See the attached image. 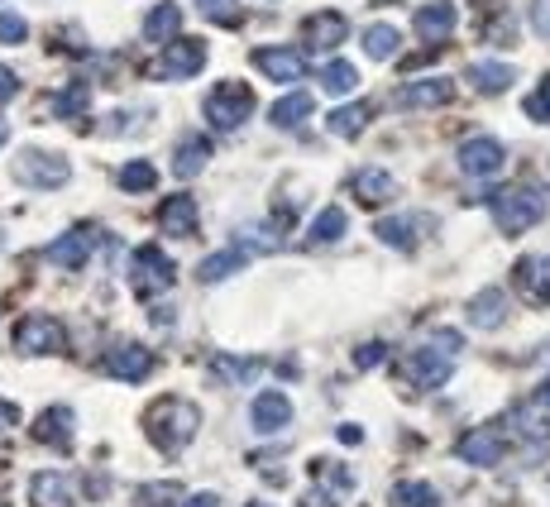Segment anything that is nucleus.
<instances>
[{
	"label": "nucleus",
	"mask_w": 550,
	"mask_h": 507,
	"mask_svg": "<svg viewBox=\"0 0 550 507\" xmlns=\"http://www.w3.org/2000/svg\"><path fill=\"white\" fill-rule=\"evenodd\" d=\"M197 426H201V412L192 402H182V397H163V402H154V412H149V436L163 450H182V445L197 436Z\"/></svg>",
	"instance_id": "obj_1"
},
{
	"label": "nucleus",
	"mask_w": 550,
	"mask_h": 507,
	"mask_svg": "<svg viewBox=\"0 0 550 507\" xmlns=\"http://www.w3.org/2000/svg\"><path fill=\"white\" fill-rule=\"evenodd\" d=\"M201 115H206L211 130H240L244 120L254 115V91L244 87V82H220V87L201 101Z\"/></svg>",
	"instance_id": "obj_2"
},
{
	"label": "nucleus",
	"mask_w": 550,
	"mask_h": 507,
	"mask_svg": "<svg viewBox=\"0 0 550 507\" xmlns=\"http://www.w3.org/2000/svg\"><path fill=\"white\" fill-rule=\"evenodd\" d=\"M550 211V201L541 187H507L503 197L493 201V216H498V225H503L507 235H522V230H531V225L541 221Z\"/></svg>",
	"instance_id": "obj_3"
},
{
	"label": "nucleus",
	"mask_w": 550,
	"mask_h": 507,
	"mask_svg": "<svg viewBox=\"0 0 550 507\" xmlns=\"http://www.w3.org/2000/svg\"><path fill=\"white\" fill-rule=\"evenodd\" d=\"M177 278V268L173 259H163L154 244H144V249H134V259H130V283L139 297H158V292H168Z\"/></svg>",
	"instance_id": "obj_4"
},
{
	"label": "nucleus",
	"mask_w": 550,
	"mask_h": 507,
	"mask_svg": "<svg viewBox=\"0 0 550 507\" xmlns=\"http://www.w3.org/2000/svg\"><path fill=\"white\" fill-rule=\"evenodd\" d=\"M460 350V335H436V350L431 345H421L412 359H407V374L417 378V383H426V388H440L445 378H450V359L445 354Z\"/></svg>",
	"instance_id": "obj_5"
},
{
	"label": "nucleus",
	"mask_w": 550,
	"mask_h": 507,
	"mask_svg": "<svg viewBox=\"0 0 550 507\" xmlns=\"http://www.w3.org/2000/svg\"><path fill=\"white\" fill-rule=\"evenodd\" d=\"M15 177H20L24 187H63L67 158L48 154V149H24V154L15 158Z\"/></svg>",
	"instance_id": "obj_6"
},
{
	"label": "nucleus",
	"mask_w": 550,
	"mask_h": 507,
	"mask_svg": "<svg viewBox=\"0 0 550 507\" xmlns=\"http://www.w3.org/2000/svg\"><path fill=\"white\" fill-rule=\"evenodd\" d=\"M15 350L20 354H58L63 350V326L53 316H24L15 326Z\"/></svg>",
	"instance_id": "obj_7"
},
{
	"label": "nucleus",
	"mask_w": 550,
	"mask_h": 507,
	"mask_svg": "<svg viewBox=\"0 0 550 507\" xmlns=\"http://www.w3.org/2000/svg\"><path fill=\"white\" fill-rule=\"evenodd\" d=\"M503 163H507V149L498 139H488V134H474V139L460 144V168L469 177H493Z\"/></svg>",
	"instance_id": "obj_8"
},
{
	"label": "nucleus",
	"mask_w": 550,
	"mask_h": 507,
	"mask_svg": "<svg viewBox=\"0 0 550 507\" xmlns=\"http://www.w3.org/2000/svg\"><path fill=\"white\" fill-rule=\"evenodd\" d=\"M201 67H206V44H201V39H173V44L163 48V58H158V72L173 77V82L197 77Z\"/></svg>",
	"instance_id": "obj_9"
},
{
	"label": "nucleus",
	"mask_w": 550,
	"mask_h": 507,
	"mask_svg": "<svg viewBox=\"0 0 550 507\" xmlns=\"http://www.w3.org/2000/svg\"><path fill=\"white\" fill-rule=\"evenodd\" d=\"M254 67L273 82H297L307 72V58L297 48H254Z\"/></svg>",
	"instance_id": "obj_10"
},
{
	"label": "nucleus",
	"mask_w": 550,
	"mask_h": 507,
	"mask_svg": "<svg viewBox=\"0 0 550 507\" xmlns=\"http://www.w3.org/2000/svg\"><path fill=\"white\" fill-rule=\"evenodd\" d=\"M106 369L115 378H125V383H139V378H149V369H154V354L144 350V345H134V340H125V345H115L106 354Z\"/></svg>",
	"instance_id": "obj_11"
},
{
	"label": "nucleus",
	"mask_w": 550,
	"mask_h": 507,
	"mask_svg": "<svg viewBox=\"0 0 550 507\" xmlns=\"http://www.w3.org/2000/svg\"><path fill=\"white\" fill-rule=\"evenodd\" d=\"M503 455H507L503 436H498V431H488V426H484V431H469V436L460 441V460L464 464H479V469H493Z\"/></svg>",
	"instance_id": "obj_12"
},
{
	"label": "nucleus",
	"mask_w": 550,
	"mask_h": 507,
	"mask_svg": "<svg viewBox=\"0 0 550 507\" xmlns=\"http://www.w3.org/2000/svg\"><path fill=\"white\" fill-rule=\"evenodd\" d=\"M249 421H254V431L273 436V431H283L287 421H292V402L283 393H259L254 407H249Z\"/></svg>",
	"instance_id": "obj_13"
},
{
	"label": "nucleus",
	"mask_w": 550,
	"mask_h": 507,
	"mask_svg": "<svg viewBox=\"0 0 550 507\" xmlns=\"http://www.w3.org/2000/svg\"><path fill=\"white\" fill-rule=\"evenodd\" d=\"M417 34L426 44H445L455 34V5L450 0H436V5H421L417 10Z\"/></svg>",
	"instance_id": "obj_14"
},
{
	"label": "nucleus",
	"mask_w": 550,
	"mask_h": 507,
	"mask_svg": "<svg viewBox=\"0 0 550 507\" xmlns=\"http://www.w3.org/2000/svg\"><path fill=\"white\" fill-rule=\"evenodd\" d=\"M34 441L53 445V450H72V407H48L44 417L34 421Z\"/></svg>",
	"instance_id": "obj_15"
},
{
	"label": "nucleus",
	"mask_w": 550,
	"mask_h": 507,
	"mask_svg": "<svg viewBox=\"0 0 550 507\" xmlns=\"http://www.w3.org/2000/svg\"><path fill=\"white\" fill-rule=\"evenodd\" d=\"M91 240H96V235H91L87 225H77V230H67L63 240H53V244H48V259H53L58 268H77V264H87V259H91Z\"/></svg>",
	"instance_id": "obj_16"
},
{
	"label": "nucleus",
	"mask_w": 550,
	"mask_h": 507,
	"mask_svg": "<svg viewBox=\"0 0 550 507\" xmlns=\"http://www.w3.org/2000/svg\"><path fill=\"white\" fill-rule=\"evenodd\" d=\"M158 225H163V235L187 240V235L197 230V201L192 197H168L163 201V211H158Z\"/></svg>",
	"instance_id": "obj_17"
},
{
	"label": "nucleus",
	"mask_w": 550,
	"mask_h": 507,
	"mask_svg": "<svg viewBox=\"0 0 550 507\" xmlns=\"http://www.w3.org/2000/svg\"><path fill=\"white\" fill-rule=\"evenodd\" d=\"M345 34H350V24H345V15H335V10H326V15H311V20H307V44L311 48L345 44Z\"/></svg>",
	"instance_id": "obj_18"
},
{
	"label": "nucleus",
	"mask_w": 550,
	"mask_h": 507,
	"mask_svg": "<svg viewBox=\"0 0 550 507\" xmlns=\"http://www.w3.org/2000/svg\"><path fill=\"white\" fill-rule=\"evenodd\" d=\"M503 316H507V292H498V287H488V292H479L469 302V326H479V331H493Z\"/></svg>",
	"instance_id": "obj_19"
},
{
	"label": "nucleus",
	"mask_w": 550,
	"mask_h": 507,
	"mask_svg": "<svg viewBox=\"0 0 550 507\" xmlns=\"http://www.w3.org/2000/svg\"><path fill=\"white\" fill-rule=\"evenodd\" d=\"M311 111H316V96H307V91H292V96H283V101L268 111V120H273V130H292V125H302Z\"/></svg>",
	"instance_id": "obj_20"
},
{
	"label": "nucleus",
	"mask_w": 550,
	"mask_h": 507,
	"mask_svg": "<svg viewBox=\"0 0 550 507\" xmlns=\"http://www.w3.org/2000/svg\"><path fill=\"white\" fill-rule=\"evenodd\" d=\"M350 187L359 201H388L397 192L393 173H383V168H359V173L350 177Z\"/></svg>",
	"instance_id": "obj_21"
},
{
	"label": "nucleus",
	"mask_w": 550,
	"mask_h": 507,
	"mask_svg": "<svg viewBox=\"0 0 550 507\" xmlns=\"http://www.w3.org/2000/svg\"><path fill=\"white\" fill-rule=\"evenodd\" d=\"M450 96H455V82L436 77V82H417V87H402V91H397V106H445Z\"/></svg>",
	"instance_id": "obj_22"
},
{
	"label": "nucleus",
	"mask_w": 550,
	"mask_h": 507,
	"mask_svg": "<svg viewBox=\"0 0 550 507\" xmlns=\"http://www.w3.org/2000/svg\"><path fill=\"white\" fill-rule=\"evenodd\" d=\"M517 82L512 63H469V87L474 91H507Z\"/></svg>",
	"instance_id": "obj_23"
},
{
	"label": "nucleus",
	"mask_w": 550,
	"mask_h": 507,
	"mask_svg": "<svg viewBox=\"0 0 550 507\" xmlns=\"http://www.w3.org/2000/svg\"><path fill=\"white\" fill-rule=\"evenodd\" d=\"M177 24H182V10H177L173 0H163L149 10V20H144V39L158 44V39H177Z\"/></svg>",
	"instance_id": "obj_24"
},
{
	"label": "nucleus",
	"mask_w": 550,
	"mask_h": 507,
	"mask_svg": "<svg viewBox=\"0 0 550 507\" xmlns=\"http://www.w3.org/2000/svg\"><path fill=\"white\" fill-rule=\"evenodd\" d=\"M240 268H244L240 249H220V254H211V259L197 264V283H220V278H230V273H240Z\"/></svg>",
	"instance_id": "obj_25"
},
{
	"label": "nucleus",
	"mask_w": 550,
	"mask_h": 507,
	"mask_svg": "<svg viewBox=\"0 0 550 507\" xmlns=\"http://www.w3.org/2000/svg\"><path fill=\"white\" fill-rule=\"evenodd\" d=\"M522 292H531L536 302H550V254H531L522 264Z\"/></svg>",
	"instance_id": "obj_26"
},
{
	"label": "nucleus",
	"mask_w": 550,
	"mask_h": 507,
	"mask_svg": "<svg viewBox=\"0 0 550 507\" xmlns=\"http://www.w3.org/2000/svg\"><path fill=\"white\" fill-rule=\"evenodd\" d=\"M397 48H402V34H397L393 24H369V29H364V53H369V58L383 63V58H393Z\"/></svg>",
	"instance_id": "obj_27"
},
{
	"label": "nucleus",
	"mask_w": 550,
	"mask_h": 507,
	"mask_svg": "<svg viewBox=\"0 0 550 507\" xmlns=\"http://www.w3.org/2000/svg\"><path fill=\"white\" fill-rule=\"evenodd\" d=\"M345 225H350V216H345L340 206H326V211L311 221L307 240H311V244H330V240H340V235H345Z\"/></svg>",
	"instance_id": "obj_28"
},
{
	"label": "nucleus",
	"mask_w": 550,
	"mask_h": 507,
	"mask_svg": "<svg viewBox=\"0 0 550 507\" xmlns=\"http://www.w3.org/2000/svg\"><path fill=\"white\" fill-rule=\"evenodd\" d=\"M206 163H211V144H206V139H187V144L177 149V158H173L177 177H197Z\"/></svg>",
	"instance_id": "obj_29"
},
{
	"label": "nucleus",
	"mask_w": 550,
	"mask_h": 507,
	"mask_svg": "<svg viewBox=\"0 0 550 507\" xmlns=\"http://www.w3.org/2000/svg\"><path fill=\"white\" fill-rule=\"evenodd\" d=\"M378 240L383 244H393V249H412L417 244V221L412 216H393V221H378Z\"/></svg>",
	"instance_id": "obj_30"
},
{
	"label": "nucleus",
	"mask_w": 550,
	"mask_h": 507,
	"mask_svg": "<svg viewBox=\"0 0 550 507\" xmlns=\"http://www.w3.org/2000/svg\"><path fill=\"white\" fill-rule=\"evenodd\" d=\"M388 503L393 507H436V488L421 484V479H407V484H393Z\"/></svg>",
	"instance_id": "obj_31"
},
{
	"label": "nucleus",
	"mask_w": 550,
	"mask_h": 507,
	"mask_svg": "<svg viewBox=\"0 0 550 507\" xmlns=\"http://www.w3.org/2000/svg\"><path fill=\"white\" fill-rule=\"evenodd\" d=\"M512 426H522V431L531 436V445H536V450H541V445L550 450V421H546V407H522V412L512 417Z\"/></svg>",
	"instance_id": "obj_32"
},
{
	"label": "nucleus",
	"mask_w": 550,
	"mask_h": 507,
	"mask_svg": "<svg viewBox=\"0 0 550 507\" xmlns=\"http://www.w3.org/2000/svg\"><path fill=\"white\" fill-rule=\"evenodd\" d=\"M29 498H34V507H63L67 479H63V474H39L34 488H29Z\"/></svg>",
	"instance_id": "obj_33"
},
{
	"label": "nucleus",
	"mask_w": 550,
	"mask_h": 507,
	"mask_svg": "<svg viewBox=\"0 0 550 507\" xmlns=\"http://www.w3.org/2000/svg\"><path fill=\"white\" fill-rule=\"evenodd\" d=\"M87 101H91V87H87V77H77L72 87H63L58 96H53V115H77V111H87Z\"/></svg>",
	"instance_id": "obj_34"
},
{
	"label": "nucleus",
	"mask_w": 550,
	"mask_h": 507,
	"mask_svg": "<svg viewBox=\"0 0 550 507\" xmlns=\"http://www.w3.org/2000/svg\"><path fill=\"white\" fill-rule=\"evenodd\" d=\"M321 87H326L330 96H345V91L359 87V72H354V63H330L326 72H321Z\"/></svg>",
	"instance_id": "obj_35"
},
{
	"label": "nucleus",
	"mask_w": 550,
	"mask_h": 507,
	"mask_svg": "<svg viewBox=\"0 0 550 507\" xmlns=\"http://www.w3.org/2000/svg\"><path fill=\"white\" fill-rule=\"evenodd\" d=\"M216 369L225 383H254L259 378V359H230V354H220Z\"/></svg>",
	"instance_id": "obj_36"
},
{
	"label": "nucleus",
	"mask_w": 550,
	"mask_h": 507,
	"mask_svg": "<svg viewBox=\"0 0 550 507\" xmlns=\"http://www.w3.org/2000/svg\"><path fill=\"white\" fill-rule=\"evenodd\" d=\"M154 163H144V158H139V163H125V168H120V187H125V192H149V187H154Z\"/></svg>",
	"instance_id": "obj_37"
},
{
	"label": "nucleus",
	"mask_w": 550,
	"mask_h": 507,
	"mask_svg": "<svg viewBox=\"0 0 550 507\" xmlns=\"http://www.w3.org/2000/svg\"><path fill=\"white\" fill-rule=\"evenodd\" d=\"M330 134H359L364 125H369V111L364 106H345V111H330Z\"/></svg>",
	"instance_id": "obj_38"
},
{
	"label": "nucleus",
	"mask_w": 550,
	"mask_h": 507,
	"mask_svg": "<svg viewBox=\"0 0 550 507\" xmlns=\"http://www.w3.org/2000/svg\"><path fill=\"white\" fill-rule=\"evenodd\" d=\"M235 244H240V254H249V249H273V244H278V230L244 225V230H235Z\"/></svg>",
	"instance_id": "obj_39"
},
{
	"label": "nucleus",
	"mask_w": 550,
	"mask_h": 507,
	"mask_svg": "<svg viewBox=\"0 0 550 507\" xmlns=\"http://www.w3.org/2000/svg\"><path fill=\"white\" fill-rule=\"evenodd\" d=\"M201 5V15L206 20H216V24H235L240 20V0H197Z\"/></svg>",
	"instance_id": "obj_40"
},
{
	"label": "nucleus",
	"mask_w": 550,
	"mask_h": 507,
	"mask_svg": "<svg viewBox=\"0 0 550 507\" xmlns=\"http://www.w3.org/2000/svg\"><path fill=\"white\" fill-rule=\"evenodd\" d=\"M24 39H29V24H24V15L5 10V15H0V44H24Z\"/></svg>",
	"instance_id": "obj_41"
},
{
	"label": "nucleus",
	"mask_w": 550,
	"mask_h": 507,
	"mask_svg": "<svg viewBox=\"0 0 550 507\" xmlns=\"http://www.w3.org/2000/svg\"><path fill=\"white\" fill-rule=\"evenodd\" d=\"M527 115H531V120H541V125H550V77H546V82H541L536 91H531Z\"/></svg>",
	"instance_id": "obj_42"
},
{
	"label": "nucleus",
	"mask_w": 550,
	"mask_h": 507,
	"mask_svg": "<svg viewBox=\"0 0 550 507\" xmlns=\"http://www.w3.org/2000/svg\"><path fill=\"white\" fill-rule=\"evenodd\" d=\"M531 29H536V39L550 44V0H531Z\"/></svg>",
	"instance_id": "obj_43"
},
{
	"label": "nucleus",
	"mask_w": 550,
	"mask_h": 507,
	"mask_svg": "<svg viewBox=\"0 0 550 507\" xmlns=\"http://www.w3.org/2000/svg\"><path fill=\"white\" fill-rule=\"evenodd\" d=\"M383 354H388V345H383V340H374V345H359V350H354V364H359V369H374Z\"/></svg>",
	"instance_id": "obj_44"
},
{
	"label": "nucleus",
	"mask_w": 550,
	"mask_h": 507,
	"mask_svg": "<svg viewBox=\"0 0 550 507\" xmlns=\"http://www.w3.org/2000/svg\"><path fill=\"white\" fill-rule=\"evenodd\" d=\"M15 91H20V77H15L10 67H0V106H5V101H10Z\"/></svg>",
	"instance_id": "obj_45"
},
{
	"label": "nucleus",
	"mask_w": 550,
	"mask_h": 507,
	"mask_svg": "<svg viewBox=\"0 0 550 507\" xmlns=\"http://www.w3.org/2000/svg\"><path fill=\"white\" fill-rule=\"evenodd\" d=\"M20 421V407L15 402H0V426H15Z\"/></svg>",
	"instance_id": "obj_46"
},
{
	"label": "nucleus",
	"mask_w": 550,
	"mask_h": 507,
	"mask_svg": "<svg viewBox=\"0 0 550 507\" xmlns=\"http://www.w3.org/2000/svg\"><path fill=\"white\" fill-rule=\"evenodd\" d=\"M187 507H220L216 493H197V498H187Z\"/></svg>",
	"instance_id": "obj_47"
},
{
	"label": "nucleus",
	"mask_w": 550,
	"mask_h": 507,
	"mask_svg": "<svg viewBox=\"0 0 550 507\" xmlns=\"http://www.w3.org/2000/svg\"><path fill=\"white\" fill-rule=\"evenodd\" d=\"M340 441H350V445H359V441H364V431H359V426H340Z\"/></svg>",
	"instance_id": "obj_48"
},
{
	"label": "nucleus",
	"mask_w": 550,
	"mask_h": 507,
	"mask_svg": "<svg viewBox=\"0 0 550 507\" xmlns=\"http://www.w3.org/2000/svg\"><path fill=\"white\" fill-rule=\"evenodd\" d=\"M536 402H541V407H550V374H546V383H541V393H536Z\"/></svg>",
	"instance_id": "obj_49"
},
{
	"label": "nucleus",
	"mask_w": 550,
	"mask_h": 507,
	"mask_svg": "<svg viewBox=\"0 0 550 507\" xmlns=\"http://www.w3.org/2000/svg\"><path fill=\"white\" fill-rule=\"evenodd\" d=\"M249 507H268V503H249Z\"/></svg>",
	"instance_id": "obj_50"
},
{
	"label": "nucleus",
	"mask_w": 550,
	"mask_h": 507,
	"mask_svg": "<svg viewBox=\"0 0 550 507\" xmlns=\"http://www.w3.org/2000/svg\"><path fill=\"white\" fill-rule=\"evenodd\" d=\"M0 139H5V125H0Z\"/></svg>",
	"instance_id": "obj_51"
}]
</instances>
